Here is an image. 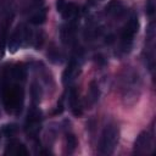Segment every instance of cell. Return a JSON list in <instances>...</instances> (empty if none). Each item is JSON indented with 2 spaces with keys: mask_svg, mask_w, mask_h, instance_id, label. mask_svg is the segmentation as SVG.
I'll list each match as a JSON object with an SVG mask.
<instances>
[{
  "mask_svg": "<svg viewBox=\"0 0 156 156\" xmlns=\"http://www.w3.org/2000/svg\"><path fill=\"white\" fill-rule=\"evenodd\" d=\"M39 88H40V87H38L35 83L32 85V95H33V99H34V101H35V102L40 101L41 91H40V89H39Z\"/></svg>",
  "mask_w": 156,
  "mask_h": 156,
  "instance_id": "obj_16",
  "label": "cell"
},
{
  "mask_svg": "<svg viewBox=\"0 0 156 156\" xmlns=\"http://www.w3.org/2000/svg\"><path fill=\"white\" fill-rule=\"evenodd\" d=\"M77 67H78L77 66V62L74 60H71V62L68 63V67L63 71V74H62V82H63V84L69 83L74 78V76L77 73Z\"/></svg>",
  "mask_w": 156,
  "mask_h": 156,
  "instance_id": "obj_7",
  "label": "cell"
},
{
  "mask_svg": "<svg viewBox=\"0 0 156 156\" xmlns=\"http://www.w3.org/2000/svg\"><path fill=\"white\" fill-rule=\"evenodd\" d=\"M138 29H139V21H138L136 15H133L129 18V21L127 22V24L124 26V28L122 30V35H121L122 46L124 50H128L130 48L134 35L138 33Z\"/></svg>",
  "mask_w": 156,
  "mask_h": 156,
  "instance_id": "obj_3",
  "label": "cell"
},
{
  "mask_svg": "<svg viewBox=\"0 0 156 156\" xmlns=\"http://www.w3.org/2000/svg\"><path fill=\"white\" fill-rule=\"evenodd\" d=\"M48 57H49L50 61L54 62V63H62V61H63L62 54H61L58 50H56V49H51V50L48 52Z\"/></svg>",
  "mask_w": 156,
  "mask_h": 156,
  "instance_id": "obj_14",
  "label": "cell"
},
{
  "mask_svg": "<svg viewBox=\"0 0 156 156\" xmlns=\"http://www.w3.org/2000/svg\"><path fill=\"white\" fill-rule=\"evenodd\" d=\"M16 130H17L16 124H7V126H4L2 128V133L6 135H12L13 133H16Z\"/></svg>",
  "mask_w": 156,
  "mask_h": 156,
  "instance_id": "obj_17",
  "label": "cell"
},
{
  "mask_svg": "<svg viewBox=\"0 0 156 156\" xmlns=\"http://www.w3.org/2000/svg\"><path fill=\"white\" fill-rule=\"evenodd\" d=\"M99 95H100V91H99V87L96 85V83L93 80L90 83V88H89V94H88V100L89 102L93 105L95 104L98 100H99Z\"/></svg>",
  "mask_w": 156,
  "mask_h": 156,
  "instance_id": "obj_11",
  "label": "cell"
},
{
  "mask_svg": "<svg viewBox=\"0 0 156 156\" xmlns=\"http://www.w3.org/2000/svg\"><path fill=\"white\" fill-rule=\"evenodd\" d=\"M146 13L149 16H152L155 13V2L154 0H149L146 4Z\"/></svg>",
  "mask_w": 156,
  "mask_h": 156,
  "instance_id": "obj_18",
  "label": "cell"
},
{
  "mask_svg": "<svg viewBox=\"0 0 156 156\" xmlns=\"http://www.w3.org/2000/svg\"><path fill=\"white\" fill-rule=\"evenodd\" d=\"M45 20H46V10L40 9L30 17V23L35 24V26H39V24H43L45 22Z\"/></svg>",
  "mask_w": 156,
  "mask_h": 156,
  "instance_id": "obj_10",
  "label": "cell"
},
{
  "mask_svg": "<svg viewBox=\"0 0 156 156\" xmlns=\"http://www.w3.org/2000/svg\"><path fill=\"white\" fill-rule=\"evenodd\" d=\"M77 144H78L77 138H76L73 134H71V133H69V134H67V135H66V147H67L68 154H72V152L76 150Z\"/></svg>",
  "mask_w": 156,
  "mask_h": 156,
  "instance_id": "obj_13",
  "label": "cell"
},
{
  "mask_svg": "<svg viewBox=\"0 0 156 156\" xmlns=\"http://www.w3.org/2000/svg\"><path fill=\"white\" fill-rule=\"evenodd\" d=\"M32 39V33L30 30L21 24L18 26L15 32L12 33L10 40H9V51L10 52H16L20 48L27 46L29 44V40Z\"/></svg>",
  "mask_w": 156,
  "mask_h": 156,
  "instance_id": "obj_2",
  "label": "cell"
},
{
  "mask_svg": "<svg viewBox=\"0 0 156 156\" xmlns=\"http://www.w3.org/2000/svg\"><path fill=\"white\" fill-rule=\"evenodd\" d=\"M33 2H34V5L40 6V5H43V4H44V0H33Z\"/></svg>",
  "mask_w": 156,
  "mask_h": 156,
  "instance_id": "obj_20",
  "label": "cell"
},
{
  "mask_svg": "<svg viewBox=\"0 0 156 156\" xmlns=\"http://www.w3.org/2000/svg\"><path fill=\"white\" fill-rule=\"evenodd\" d=\"M66 6V0H56V10L57 12H62V10L65 9Z\"/></svg>",
  "mask_w": 156,
  "mask_h": 156,
  "instance_id": "obj_19",
  "label": "cell"
},
{
  "mask_svg": "<svg viewBox=\"0 0 156 156\" xmlns=\"http://www.w3.org/2000/svg\"><path fill=\"white\" fill-rule=\"evenodd\" d=\"M13 77L16 79H24L26 78V69L23 68V65H17L13 68Z\"/></svg>",
  "mask_w": 156,
  "mask_h": 156,
  "instance_id": "obj_15",
  "label": "cell"
},
{
  "mask_svg": "<svg viewBox=\"0 0 156 156\" xmlns=\"http://www.w3.org/2000/svg\"><path fill=\"white\" fill-rule=\"evenodd\" d=\"M5 154H16V155H28V151L26 149V146L18 141H11L6 150H5Z\"/></svg>",
  "mask_w": 156,
  "mask_h": 156,
  "instance_id": "obj_8",
  "label": "cell"
},
{
  "mask_svg": "<svg viewBox=\"0 0 156 156\" xmlns=\"http://www.w3.org/2000/svg\"><path fill=\"white\" fill-rule=\"evenodd\" d=\"M119 139V130L116 124H108L105 127L100 143H99V152L101 155H111L113 154L117 143Z\"/></svg>",
  "mask_w": 156,
  "mask_h": 156,
  "instance_id": "obj_1",
  "label": "cell"
},
{
  "mask_svg": "<svg viewBox=\"0 0 156 156\" xmlns=\"http://www.w3.org/2000/svg\"><path fill=\"white\" fill-rule=\"evenodd\" d=\"M68 102L71 106V110L73 112L74 116H80L82 115V107L79 105V100H78V94L74 89H72L69 91V98H68Z\"/></svg>",
  "mask_w": 156,
  "mask_h": 156,
  "instance_id": "obj_6",
  "label": "cell"
},
{
  "mask_svg": "<svg viewBox=\"0 0 156 156\" xmlns=\"http://www.w3.org/2000/svg\"><path fill=\"white\" fill-rule=\"evenodd\" d=\"M127 82H128V84L129 85H132V80H130V78H127ZM133 87H135V84H133ZM133 90V88H129V91H128V94H130V91Z\"/></svg>",
  "mask_w": 156,
  "mask_h": 156,
  "instance_id": "obj_21",
  "label": "cell"
},
{
  "mask_svg": "<svg viewBox=\"0 0 156 156\" xmlns=\"http://www.w3.org/2000/svg\"><path fill=\"white\" fill-rule=\"evenodd\" d=\"M77 12H78V7H77L76 4H73V2H66V6L62 10L61 16L65 20H71V18H73L77 15Z\"/></svg>",
  "mask_w": 156,
  "mask_h": 156,
  "instance_id": "obj_9",
  "label": "cell"
},
{
  "mask_svg": "<svg viewBox=\"0 0 156 156\" xmlns=\"http://www.w3.org/2000/svg\"><path fill=\"white\" fill-rule=\"evenodd\" d=\"M105 12L111 16H121L124 12L123 2L121 0H111L105 7Z\"/></svg>",
  "mask_w": 156,
  "mask_h": 156,
  "instance_id": "obj_5",
  "label": "cell"
},
{
  "mask_svg": "<svg viewBox=\"0 0 156 156\" xmlns=\"http://www.w3.org/2000/svg\"><path fill=\"white\" fill-rule=\"evenodd\" d=\"M152 146V135L150 134V132L144 130L141 132L135 141H134V152L135 154H146Z\"/></svg>",
  "mask_w": 156,
  "mask_h": 156,
  "instance_id": "obj_4",
  "label": "cell"
},
{
  "mask_svg": "<svg viewBox=\"0 0 156 156\" xmlns=\"http://www.w3.org/2000/svg\"><path fill=\"white\" fill-rule=\"evenodd\" d=\"M73 33H74V27H73L72 24L62 27V29H61V38H62V41H63V43L71 41L72 38H73Z\"/></svg>",
  "mask_w": 156,
  "mask_h": 156,
  "instance_id": "obj_12",
  "label": "cell"
}]
</instances>
